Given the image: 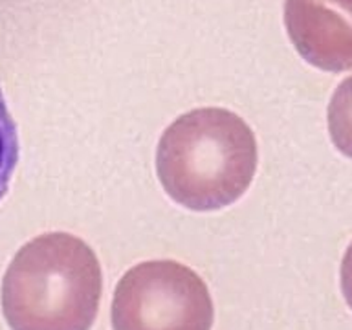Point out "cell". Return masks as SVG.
<instances>
[{"mask_svg": "<svg viewBox=\"0 0 352 330\" xmlns=\"http://www.w3.org/2000/svg\"><path fill=\"white\" fill-rule=\"evenodd\" d=\"M257 140L241 116L226 109L182 114L160 138L156 170L165 192L192 211L236 202L257 170Z\"/></svg>", "mask_w": 352, "mask_h": 330, "instance_id": "1", "label": "cell"}, {"mask_svg": "<svg viewBox=\"0 0 352 330\" xmlns=\"http://www.w3.org/2000/svg\"><path fill=\"white\" fill-rule=\"evenodd\" d=\"M103 274L98 255L70 233H44L15 253L2 279V314L11 330H90Z\"/></svg>", "mask_w": 352, "mask_h": 330, "instance_id": "2", "label": "cell"}, {"mask_svg": "<svg viewBox=\"0 0 352 330\" xmlns=\"http://www.w3.org/2000/svg\"><path fill=\"white\" fill-rule=\"evenodd\" d=\"M214 308L208 285L176 261H148L116 286L114 330H211Z\"/></svg>", "mask_w": 352, "mask_h": 330, "instance_id": "3", "label": "cell"}, {"mask_svg": "<svg viewBox=\"0 0 352 330\" xmlns=\"http://www.w3.org/2000/svg\"><path fill=\"white\" fill-rule=\"evenodd\" d=\"M285 26L308 65L324 72L352 68V0H286Z\"/></svg>", "mask_w": 352, "mask_h": 330, "instance_id": "4", "label": "cell"}, {"mask_svg": "<svg viewBox=\"0 0 352 330\" xmlns=\"http://www.w3.org/2000/svg\"><path fill=\"white\" fill-rule=\"evenodd\" d=\"M329 132L336 148L352 160V76L340 82L329 103Z\"/></svg>", "mask_w": 352, "mask_h": 330, "instance_id": "5", "label": "cell"}, {"mask_svg": "<svg viewBox=\"0 0 352 330\" xmlns=\"http://www.w3.org/2000/svg\"><path fill=\"white\" fill-rule=\"evenodd\" d=\"M19 164V132L0 88V200L8 195Z\"/></svg>", "mask_w": 352, "mask_h": 330, "instance_id": "6", "label": "cell"}, {"mask_svg": "<svg viewBox=\"0 0 352 330\" xmlns=\"http://www.w3.org/2000/svg\"><path fill=\"white\" fill-rule=\"evenodd\" d=\"M341 292L345 296L346 305L352 308V242L346 248L345 257L341 263Z\"/></svg>", "mask_w": 352, "mask_h": 330, "instance_id": "7", "label": "cell"}]
</instances>
